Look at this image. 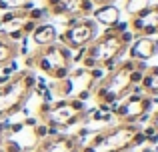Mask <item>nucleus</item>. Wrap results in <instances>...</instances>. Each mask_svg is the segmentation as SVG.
I'll return each mask as SVG.
<instances>
[{"label": "nucleus", "instance_id": "nucleus-13", "mask_svg": "<svg viewBox=\"0 0 158 152\" xmlns=\"http://www.w3.org/2000/svg\"><path fill=\"white\" fill-rule=\"evenodd\" d=\"M152 4H150V0H126V6H124V10L128 12V14L134 18V16H138V14H142L144 10H148Z\"/></svg>", "mask_w": 158, "mask_h": 152}, {"label": "nucleus", "instance_id": "nucleus-5", "mask_svg": "<svg viewBox=\"0 0 158 152\" xmlns=\"http://www.w3.org/2000/svg\"><path fill=\"white\" fill-rule=\"evenodd\" d=\"M136 124H120L114 128L104 132V142L100 144V148L96 152H108V150H118V152H126L132 146V136L138 132Z\"/></svg>", "mask_w": 158, "mask_h": 152}, {"label": "nucleus", "instance_id": "nucleus-4", "mask_svg": "<svg viewBox=\"0 0 158 152\" xmlns=\"http://www.w3.org/2000/svg\"><path fill=\"white\" fill-rule=\"evenodd\" d=\"M152 108H154V100H152V96H148V94H142V96L128 94L126 100L120 102L112 114H114L116 118H120V120H124L126 124H136L140 114H144V112L152 114Z\"/></svg>", "mask_w": 158, "mask_h": 152}, {"label": "nucleus", "instance_id": "nucleus-19", "mask_svg": "<svg viewBox=\"0 0 158 152\" xmlns=\"http://www.w3.org/2000/svg\"><path fill=\"white\" fill-rule=\"evenodd\" d=\"M112 30L116 32V34H122V32H126V30H130V26H128V22H122V20H120V22H116L114 26H112Z\"/></svg>", "mask_w": 158, "mask_h": 152}, {"label": "nucleus", "instance_id": "nucleus-1", "mask_svg": "<svg viewBox=\"0 0 158 152\" xmlns=\"http://www.w3.org/2000/svg\"><path fill=\"white\" fill-rule=\"evenodd\" d=\"M124 50H128V46L120 40V36L112 28H106L100 38L92 40L86 46V58L92 60L96 66H102L110 60H118L124 54Z\"/></svg>", "mask_w": 158, "mask_h": 152}, {"label": "nucleus", "instance_id": "nucleus-18", "mask_svg": "<svg viewBox=\"0 0 158 152\" xmlns=\"http://www.w3.org/2000/svg\"><path fill=\"white\" fill-rule=\"evenodd\" d=\"M128 78H130V84H140V82H142V78H144V72L132 70L130 74H128Z\"/></svg>", "mask_w": 158, "mask_h": 152}, {"label": "nucleus", "instance_id": "nucleus-22", "mask_svg": "<svg viewBox=\"0 0 158 152\" xmlns=\"http://www.w3.org/2000/svg\"><path fill=\"white\" fill-rule=\"evenodd\" d=\"M90 2H92L94 6H96V4H98V6H104V4H112L114 0H90Z\"/></svg>", "mask_w": 158, "mask_h": 152}, {"label": "nucleus", "instance_id": "nucleus-21", "mask_svg": "<svg viewBox=\"0 0 158 152\" xmlns=\"http://www.w3.org/2000/svg\"><path fill=\"white\" fill-rule=\"evenodd\" d=\"M36 124H38V118H34V116L26 118V122H24V126H32V128H34Z\"/></svg>", "mask_w": 158, "mask_h": 152}, {"label": "nucleus", "instance_id": "nucleus-7", "mask_svg": "<svg viewBox=\"0 0 158 152\" xmlns=\"http://www.w3.org/2000/svg\"><path fill=\"white\" fill-rule=\"evenodd\" d=\"M156 52H158V42L154 38H148V36H136V38L130 42V46H128L130 60H136V62H138V60L146 62V60H150Z\"/></svg>", "mask_w": 158, "mask_h": 152}, {"label": "nucleus", "instance_id": "nucleus-2", "mask_svg": "<svg viewBox=\"0 0 158 152\" xmlns=\"http://www.w3.org/2000/svg\"><path fill=\"white\" fill-rule=\"evenodd\" d=\"M36 66L44 72V74L52 76L60 68H72V50L64 44H50V46H42L40 50L34 52Z\"/></svg>", "mask_w": 158, "mask_h": 152}, {"label": "nucleus", "instance_id": "nucleus-14", "mask_svg": "<svg viewBox=\"0 0 158 152\" xmlns=\"http://www.w3.org/2000/svg\"><path fill=\"white\" fill-rule=\"evenodd\" d=\"M46 16H50L46 8H32V10H28V20H34L36 24H40V20H44Z\"/></svg>", "mask_w": 158, "mask_h": 152}, {"label": "nucleus", "instance_id": "nucleus-8", "mask_svg": "<svg viewBox=\"0 0 158 152\" xmlns=\"http://www.w3.org/2000/svg\"><path fill=\"white\" fill-rule=\"evenodd\" d=\"M94 14V22L104 24L106 28H112L116 22H120V10L114 6V4H104V6H98Z\"/></svg>", "mask_w": 158, "mask_h": 152}, {"label": "nucleus", "instance_id": "nucleus-15", "mask_svg": "<svg viewBox=\"0 0 158 152\" xmlns=\"http://www.w3.org/2000/svg\"><path fill=\"white\" fill-rule=\"evenodd\" d=\"M34 136L36 140H44V138H48V124L46 122H38V124L34 126Z\"/></svg>", "mask_w": 158, "mask_h": 152}, {"label": "nucleus", "instance_id": "nucleus-3", "mask_svg": "<svg viewBox=\"0 0 158 152\" xmlns=\"http://www.w3.org/2000/svg\"><path fill=\"white\" fill-rule=\"evenodd\" d=\"M94 38H96V22L92 18H76V22L70 24L62 34L56 36L58 44H64L70 50L88 46Z\"/></svg>", "mask_w": 158, "mask_h": 152}, {"label": "nucleus", "instance_id": "nucleus-9", "mask_svg": "<svg viewBox=\"0 0 158 152\" xmlns=\"http://www.w3.org/2000/svg\"><path fill=\"white\" fill-rule=\"evenodd\" d=\"M56 36H58L56 26L46 24V22H40L34 28V32H32V38H34V42L38 46H50V44L56 42Z\"/></svg>", "mask_w": 158, "mask_h": 152}, {"label": "nucleus", "instance_id": "nucleus-11", "mask_svg": "<svg viewBox=\"0 0 158 152\" xmlns=\"http://www.w3.org/2000/svg\"><path fill=\"white\" fill-rule=\"evenodd\" d=\"M16 54H18V48L14 44L8 42V40H0V66L12 62Z\"/></svg>", "mask_w": 158, "mask_h": 152}, {"label": "nucleus", "instance_id": "nucleus-16", "mask_svg": "<svg viewBox=\"0 0 158 152\" xmlns=\"http://www.w3.org/2000/svg\"><path fill=\"white\" fill-rule=\"evenodd\" d=\"M36 26H38V24H36L34 20H28V18H26V20L22 22V26H20V30H22L24 36H28V34H32V32H34Z\"/></svg>", "mask_w": 158, "mask_h": 152}, {"label": "nucleus", "instance_id": "nucleus-10", "mask_svg": "<svg viewBox=\"0 0 158 152\" xmlns=\"http://www.w3.org/2000/svg\"><path fill=\"white\" fill-rule=\"evenodd\" d=\"M140 86H142V90L148 92L150 96H156L158 94V66L148 68V70L144 72V78H142V82H140Z\"/></svg>", "mask_w": 158, "mask_h": 152}, {"label": "nucleus", "instance_id": "nucleus-6", "mask_svg": "<svg viewBox=\"0 0 158 152\" xmlns=\"http://www.w3.org/2000/svg\"><path fill=\"white\" fill-rule=\"evenodd\" d=\"M94 12V4L90 0H60L56 6L48 8L50 16H74V18H88Z\"/></svg>", "mask_w": 158, "mask_h": 152}, {"label": "nucleus", "instance_id": "nucleus-12", "mask_svg": "<svg viewBox=\"0 0 158 152\" xmlns=\"http://www.w3.org/2000/svg\"><path fill=\"white\" fill-rule=\"evenodd\" d=\"M32 0H0V10H32Z\"/></svg>", "mask_w": 158, "mask_h": 152}, {"label": "nucleus", "instance_id": "nucleus-17", "mask_svg": "<svg viewBox=\"0 0 158 152\" xmlns=\"http://www.w3.org/2000/svg\"><path fill=\"white\" fill-rule=\"evenodd\" d=\"M84 56H86V46L76 48V52H72V64L82 62V58H84Z\"/></svg>", "mask_w": 158, "mask_h": 152}, {"label": "nucleus", "instance_id": "nucleus-20", "mask_svg": "<svg viewBox=\"0 0 158 152\" xmlns=\"http://www.w3.org/2000/svg\"><path fill=\"white\" fill-rule=\"evenodd\" d=\"M10 74H16V62L14 60L4 64V68H2V76H10Z\"/></svg>", "mask_w": 158, "mask_h": 152}]
</instances>
